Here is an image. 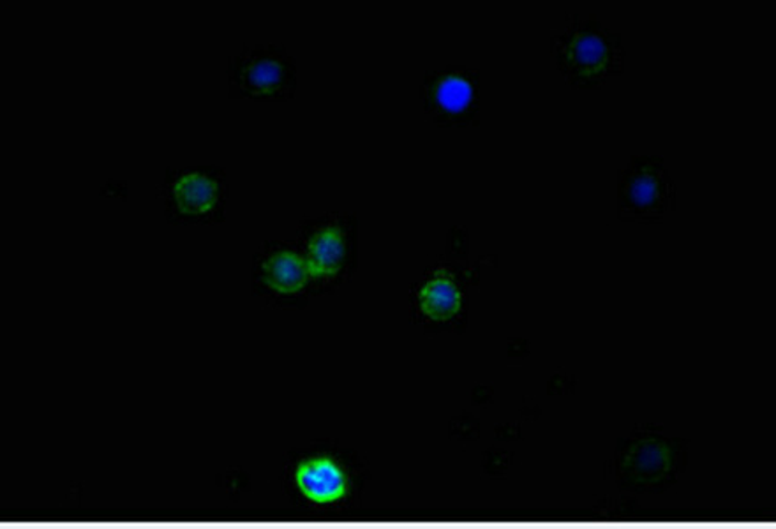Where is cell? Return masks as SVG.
Masks as SVG:
<instances>
[{"mask_svg": "<svg viewBox=\"0 0 776 529\" xmlns=\"http://www.w3.org/2000/svg\"><path fill=\"white\" fill-rule=\"evenodd\" d=\"M295 484L309 502L321 505L339 502L350 489L347 472L329 455L300 461L295 470Z\"/></svg>", "mask_w": 776, "mask_h": 529, "instance_id": "1", "label": "cell"}, {"mask_svg": "<svg viewBox=\"0 0 776 529\" xmlns=\"http://www.w3.org/2000/svg\"><path fill=\"white\" fill-rule=\"evenodd\" d=\"M345 258H347V245L338 227L324 228L310 236L306 256L310 277H329L338 274Z\"/></svg>", "mask_w": 776, "mask_h": 529, "instance_id": "2", "label": "cell"}, {"mask_svg": "<svg viewBox=\"0 0 776 529\" xmlns=\"http://www.w3.org/2000/svg\"><path fill=\"white\" fill-rule=\"evenodd\" d=\"M310 272L306 258L289 251L272 254L263 263V280L281 295L297 294L309 280Z\"/></svg>", "mask_w": 776, "mask_h": 529, "instance_id": "3", "label": "cell"}, {"mask_svg": "<svg viewBox=\"0 0 776 529\" xmlns=\"http://www.w3.org/2000/svg\"><path fill=\"white\" fill-rule=\"evenodd\" d=\"M625 472L635 482L662 481L670 470V452L660 441L644 440L625 458Z\"/></svg>", "mask_w": 776, "mask_h": 529, "instance_id": "4", "label": "cell"}, {"mask_svg": "<svg viewBox=\"0 0 776 529\" xmlns=\"http://www.w3.org/2000/svg\"><path fill=\"white\" fill-rule=\"evenodd\" d=\"M420 309L433 320L445 321L461 309V291L448 272H436L435 277L420 289Z\"/></svg>", "mask_w": 776, "mask_h": 529, "instance_id": "5", "label": "cell"}, {"mask_svg": "<svg viewBox=\"0 0 776 529\" xmlns=\"http://www.w3.org/2000/svg\"><path fill=\"white\" fill-rule=\"evenodd\" d=\"M174 198L183 214H205L218 201V184L201 174L184 175L174 186Z\"/></svg>", "mask_w": 776, "mask_h": 529, "instance_id": "6", "label": "cell"}, {"mask_svg": "<svg viewBox=\"0 0 776 529\" xmlns=\"http://www.w3.org/2000/svg\"><path fill=\"white\" fill-rule=\"evenodd\" d=\"M284 67L274 58H258L249 64L242 75L245 89L253 93H272L280 89L283 81Z\"/></svg>", "mask_w": 776, "mask_h": 529, "instance_id": "7", "label": "cell"}, {"mask_svg": "<svg viewBox=\"0 0 776 529\" xmlns=\"http://www.w3.org/2000/svg\"><path fill=\"white\" fill-rule=\"evenodd\" d=\"M570 54H572L577 66L584 67V69H597V67L605 63L608 48H605L603 41L599 36L581 34V36H577L573 40Z\"/></svg>", "mask_w": 776, "mask_h": 529, "instance_id": "8", "label": "cell"}, {"mask_svg": "<svg viewBox=\"0 0 776 529\" xmlns=\"http://www.w3.org/2000/svg\"><path fill=\"white\" fill-rule=\"evenodd\" d=\"M471 85L459 76H447L438 87V101L450 112H461L471 101Z\"/></svg>", "mask_w": 776, "mask_h": 529, "instance_id": "9", "label": "cell"}, {"mask_svg": "<svg viewBox=\"0 0 776 529\" xmlns=\"http://www.w3.org/2000/svg\"><path fill=\"white\" fill-rule=\"evenodd\" d=\"M657 195V184L652 175H641L634 184H632V198L640 205H648L655 200Z\"/></svg>", "mask_w": 776, "mask_h": 529, "instance_id": "10", "label": "cell"}]
</instances>
